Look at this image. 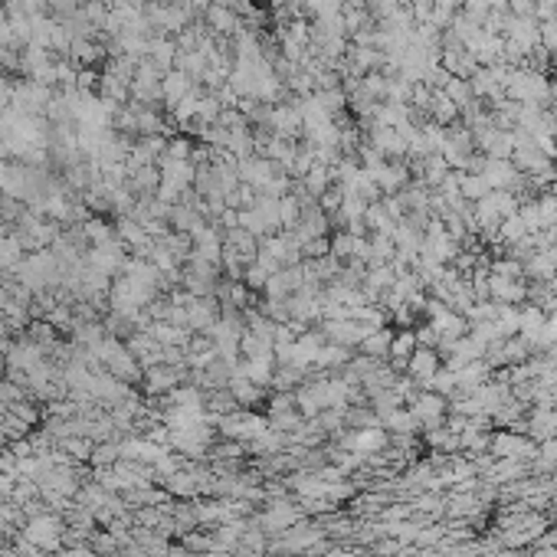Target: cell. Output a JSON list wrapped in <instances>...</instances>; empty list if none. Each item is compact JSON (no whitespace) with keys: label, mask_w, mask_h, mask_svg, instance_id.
Segmentation results:
<instances>
[{"label":"cell","mask_w":557,"mask_h":557,"mask_svg":"<svg viewBox=\"0 0 557 557\" xmlns=\"http://www.w3.org/2000/svg\"><path fill=\"white\" fill-rule=\"evenodd\" d=\"M30 535H33V537H46V544H53V525H50V521H46V525L40 521V525L33 528Z\"/></svg>","instance_id":"1"}]
</instances>
